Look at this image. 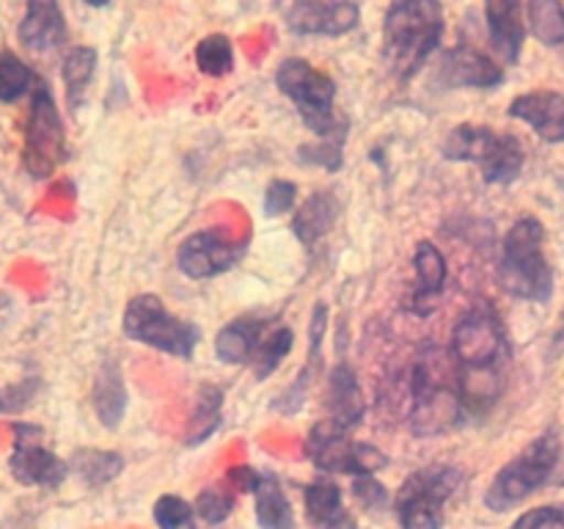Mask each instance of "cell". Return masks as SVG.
<instances>
[{
	"label": "cell",
	"instance_id": "1",
	"mask_svg": "<svg viewBox=\"0 0 564 529\" xmlns=\"http://www.w3.org/2000/svg\"><path fill=\"white\" fill-rule=\"evenodd\" d=\"M452 358L457 364L466 411H482L499 397L507 361V331L490 303H474L452 331Z\"/></svg>",
	"mask_w": 564,
	"mask_h": 529
},
{
	"label": "cell",
	"instance_id": "2",
	"mask_svg": "<svg viewBox=\"0 0 564 529\" xmlns=\"http://www.w3.org/2000/svg\"><path fill=\"white\" fill-rule=\"evenodd\" d=\"M411 430L422 439L449 433L466 411L457 364L449 350L427 345L413 364Z\"/></svg>",
	"mask_w": 564,
	"mask_h": 529
},
{
	"label": "cell",
	"instance_id": "3",
	"mask_svg": "<svg viewBox=\"0 0 564 529\" xmlns=\"http://www.w3.org/2000/svg\"><path fill=\"white\" fill-rule=\"evenodd\" d=\"M444 36L441 0H394L383 17V61L397 80H411Z\"/></svg>",
	"mask_w": 564,
	"mask_h": 529
},
{
	"label": "cell",
	"instance_id": "4",
	"mask_svg": "<svg viewBox=\"0 0 564 529\" xmlns=\"http://www.w3.org/2000/svg\"><path fill=\"white\" fill-rule=\"evenodd\" d=\"M499 281L521 301L545 303L554 292V270L545 257V226L534 215H521L501 242Z\"/></svg>",
	"mask_w": 564,
	"mask_h": 529
},
{
	"label": "cell",
	"instance_id": "5",
	"mask_svg": "<svg viewBox=\"0 0 564 529\" xmlns=\"http://www.w3.org/2000/svg\"><path fill=\"white\" fill-rule=\"evenodd\" d=\"M562 461V435L560 430H545L540 433L527 450L518 452L507 466L496 472L494 483H490L488 494H485V505L494 512H505L510 507L521 505L529 496L538 494L540 488L549 485L554 472L560 468Z\"/></svg>",
	"mask_w": 564,
	"mask_h": 529
},
{
	"label": "cell",
	"instance_id": "6",
	"mask_svg": "<svg viewBox=\"0 0 564 529\" xmlns=\"http://www.w3.org/2000/svg\"><path fill=\"white\" fill-rule=\"evenodd\" d=\"M444 158L479 165L490 185H510L527 165V149L512 132H499L485 125H460L446 136Z\"/></svg>",
	"mask_w": 564,
	"mask_h": 529
},
{
	"label": "cell",
	"instance_id": "7",
	"mask_svg": "<svg viewBox=\"0 0 564 529\" xmlns=\"http://www.w3.org/2000/svg\"><path fill=\"white\" fill-rule=\"evenodd\" d=\"M275 86L301 114L303 125L317 138L347 136V121L336 116V83L328 72L306 58H286L275 72Z\"/></svg>",
	"mask_w": 564,
	"mask_h": 529
},
{
	"label": "cell",
	"instance_id": "8",
	"mask_svg": "<svg viewBox=\"0 0 564 529\" xmlns=\"http://www.w3.org/2000/svg\"><path fill=\"white\" fill-rule=\"evenodd\" d=\"M463 472L449 463H430L413 472L394 496V512L402 529H441L444 507L460 490Z\"/></svg>",
	"mask_w": 564,
	"mask_h": 529
},
{
	"label": "cell",
	"instance_id": "9",
	"mask_svg": "<svg viewBox=\"0 0 564 529\" xmlns=\"http://www.w3.org/2000/svg\"><path fill=\"white\" fill-rule=\"evenodd\" d=\"M121 328H124V334L130 339L154 347V350L165 353V356L187 358L198 345L196 325L174 317L169 312V306L158 295H152V292L135 295L127 303Z\"/></svg>",
	"mask_w": 564,
	"mask_h": 529
},
{
	"label": "cell",
	"instance_id": "10",
	"mask_svg": "<svg viewBox=\"0 0 564 529\" xmlns=\"http://www.w3.org/2000/svg\"><path fill=\"white\" fill-rule=\"evenodd\" d=\"M66 160V132L64 119L58 114L53 91L47 83L33 88L31 110L25 121V138H22V169L33 180H50L61 163Z\"/></svg>",
	"mask_w": 564,
	"mask_h": 529
},
{
	"label": "cell",
	"instance_id": "11",
	"mask_svg": "<svg viewBox=\"0 0 564 529\" xmlns=\"http://www.w3.org/2000/svg\"><path fill=\"white\" fill-rule=\"evenodd\" d=\"M303 455L328 474H352V477H367V474L380 472L389 457L375 444L350 439V430L339 428L330 419L314 424L303 444Z\"/></svg>",
	"mask_w": 564,
	"mask_h": 529
},
{
	"label": "cell",
	"instance_id": "12",
	"mask_svg": "<svg viewBox=\"0 0 564 529\" xmlns=\"http://www.w3.org/2000/svg\"><path fill=\"white\" fill-rule=\"evenodd\" d=\"M246 253V242L224 229H204L185 237L176 248V268L187 279H215L235 268Z\"/></svg>",
	"mask_w": 564,
	"mask_h": 529
},
{
	"label": "cell",
	"instance_id": "13",
	"mask_svg": "<svg viewBox=\"0 0 564 529\" xmlns=\"http://www.w3.org/2000/svg\"><path fill=\"white\" fill-rule=\"evenodd\" d=\"M14 452L9 457L11 477L20 485H39V488H58L69 474V466L55 452L39 444L42 428L28 422H17L14 428Z\"/></svg>",
	"mask_w": 564,
	"mask_h": 529
},
{
	"label": "cell",
	"instance_id": "14",
	"mask_svg": "<svg viewBox=\"0 0 564 529\" xmlns=\"http://www.w3.org/2000/svg\"><path fill=\"white\" fill-rule=\"evenodd\" d=\"M281 11L301 36H345L361 20L352 0H284Z\"/></svg>",
	"mask_w": 564,
	"mask_h": 529
},
{
	"label": "cell",
	"instance_id": "15",
	"mask_svg": "<svg viewBox=\"0 0 564 529\" xmlns=\"http://www.w3.org/2000/svg\"><path fill=\"white\" fill-rule=\"evenodd\" d=\"M505 80V69L490 55L471 44H457L441 55L438 83L446 88H496Z\"/></svg>",
	"mask_w": 564,
	"mask_h": 529
},
{
	"label": "cell",
	"instance_id": "16",
	"mask_svg": "<svg viewBox=\"0 0 564 529\" xmlns=\"http://www.w3.org/2000/svg\"><path fill=\"white\" fill-rule=\"evenodd\" d=\"M512 119L532 127L543 141L562 143L564 141V94L551 91V88H538V91L518 94L510 102Z\"/></svg>",
	"mask_w": 564,
	"mask_h": 529
},
{
	"label": "cell",
	"instance_id": "17",
	"mask_svg": "<svg viewBox=\"0 0 564 529\" xmlns=\"http://www.w3.org/2000/svg\"><path fill=\"white\" fill-rule=\"evenodd\" d=\"M17 39L22 47L33 53H50L58 50L66 39V20L58 0H28L25 14H22Z\"/></svg>",
	"mask_w": 564,
	"mask_h": 529
},
{
	"label": "cell",
	"instance_id": "18",
	"mask_svg": "<svg viewBox=\"0 0 564 529\" xmlns=\"http://www.w3.org/2000/svg\"><path fill=\"white\" fill-rule=\"evenodd\" d=\"M485 22L496 53L516 64L527 42V22H523V0H485Z\"/></svg>",
	"mask_w": 564,
	"mask_h": 529
},
{
	"label": "cell",
	"instance_id": "19",
	"mask_svg": "<svg viewBox=\"0 0 564 529\" xmlns=\"http://www.w3.org/2000/svg\"><path fill=\"white\" fill-rule=\"evenodd\" d=\"M325 408L328 417L339 428L352 430L361 424L364 413H367V400H364L361 384H358L356 373L350 364L339 361L328 375V391H325Z\"/></svg>",
	"mask_w": 564,
	"mask_h": 529
},
{
	"label": "cell",
	"instance_id": "20",
	"mask_svg": "<svg viewBox=\"0 0 564 529\" xmlns=\"http://www.w3.org/2000/svg\"><path fill=\"white\" fill-rule=\"evenodd\" d=\"M91 402L94 411H97L99 422L105 424L108 430H116L121 424L127 413V386H124V373H121L119 361L113 356L102 358L99 364L97 375H94V386H91Z\"/></svg>",
	"mask_w": 564,
	"mask_h": 529
},
{
	"label": "cell",
	"instance_id": "21",
	"mask_svg": "<svg viewBox=\"0 0 564 529\" xmlns=\"http://www.w3.org/2000/svg\"><path fill=\"white\" fill-rule=\"evenodd\" d=\"M303 501L314 529H356V521L341 501V488L334 479H314L312 485H306Z\"/></svg>",
	"mask_w": 564,
	"mask_h": 529
},
{
	"label": "cell",
	"instance_id": "22",
	"mask_svg": "<svg viewBox=\"0 0 564 529\" xmlns=\"http://www.w3.org/2000/svg\"><path fill=\"white\" fill-rule=\"evenodd\" d=\"M262 320L257 317H237L226 323L215 336V356L224 364H248L257 356L259 345H262Z\"/></svg>",
	"mask_w": 564,
	"mask_h": 529
},
{
	"label": "cell",
	"instance_id": "23",
	"mask_svg": "<svg viewBox=\"0 0 564 529\" xmlns=\"http://www.w3.org/2000/svg\"><path fill=\"white\" fill-rule=\"evenodd\" d=\"M336 215H339V202H336L334 193L314 191L306 198V204L297 209L295 220H292V231H295V237L303 246H314V242L328 235Z\"/></svg>",
	"mask_w": 564,
	"mask_h": 529
},
{
	"label": "cell",
	"instance_id": "24",
	"mask_svg": "<svg viewBox=\"0 0 564 529\" xmlns=\"http://www.w3.org/2000/svg\"><path fill=\"white\" fill-rule=\"evenodd\" d=\"M220 411H224V389H218L215 384L198 386L191 422H187V430H185L187 446L204 444V441L218 430Z\"/></svg>",
	"mask_w": 564,
	"mask_h": 529
},
{
	"label": "cell",
	"instance_id": "25",
	"mask_svg": "<svg viewBox=\"0 0 564 529\" xmlns=\"http://www.w3.org/2000/svg\"><path fill=\"white\" fill-rule=\"evenodd\" d=\"M257 496V521L262 529H295V512L290 499L273 474H262V483L253 490Z\"/></svg>",
	"mask_w": 564,
	"mask_h": 529
},
{
	"label": "cell",
	"instance_id": "26",
	"mask_svg": "<svg viewBox=\"0 0 564 529\" xmlns=\"http://www.w3.org/2000/svg\"><path fill=\"white\" fill-rule=\"evenodd\" d=\"M94 75H97V50L94 47H72L66 53L64 66H61V77H64L66 102L69 108H80L83 97H86L88 86H91Z\"/></svg>",
	"mask_w": 564,
	"mask_h": 529
},
{
	"label": "cell",
	"instance_id": "27",
	"mask_svg": "<svg viewBox=\"0 0 564 529\" xmlns=\"http://www.w3.org/2000/svg\"><path fill=\"white\" fill-rule=\"evenodd\" d=\"M72 472L77 474L80 483H86L88 488H99V485L113 483L116 477L124 468V457L119 452L110 450H77L72 455Z\"/></svg>",
	"mask_w": 564,
	"mask_h": 529
},
{
	"label": "cell",
	"instance_id": "28",
	"mask_svg": "<svg viewBox=\"0 0 564 529\" xmlns=\"http://www.w3.org/2000/svg\"><path fill=\"white\" fill-rule=\"evenodd\" d=\"M413 270L419 279V298H435L444 290L446 279H449V264H446L444 251L435 242L422 240L413 251Z\"/></svg>",
	"mask_w": 564,
	"mask_h": 529
},
{
	"label": "cell",
	"instance_id": "29",
	"mask_svg": "<svg viewBox=\"0 0 564 529\" xmlns=\"http://www.w3.org/2000/svg\"><path fill=\"white\" fill-rule=\"evenodd\" d=\"M529 28L545 47L564 44V6L562 0H529Z\"/></svg>",
	"mask_w": 564,
	"mask_h": 529
},
{
	"label": "cell",
	"instance_id": "30",
	"mask_svg": "<svg viewBox=\"0 0 564 529\" xmlns=\"http://www.w3.org/2000/svg\"><path fill=\"white\" fill-rule=\"evenodd\" d=\"M196 64L204 75L226 77L235 69V47L224 33H209L196 44Z\"/></svg>",
	"mask_w": 564,
	"mask_h": 529
},
{
	"label": "cell",
	"instance_id": "31",
	"mask_svg": "<svg viewBox=\"0 0 564 529\" xmlns=\"http://www.w3.org/2000/svg\"><path fill=\"white\" fill-rule=\"evenodd\" d=\"M292 345H295V334L292 328L281 325V328H273L264 334L262 345H259L257 356H253V369H257V380L270 378L275 369L284 364V358L292 353Z\"/></svg>",
	"mask_w": 564,
	"mask_h": 529
},
{
	"label": "cell",
	"instance_id": "32",
	"mask_svg": "<svg viewBox=\"0 0 564 529\" xmlns=\"http://www.w3.org/2000/svg\"><path fill=\"white\" fill-rule=\"evenodd\" d=\"M31 86V66L11 50H0V102H17Z\"/></svg>",
	"mask_w": 564,
	"mask_h": 529
},
{
	"label": "cell",
	"instance_id": "33",
	"mask_svg": "<svg viewBox=\"0 0 564 529\" xmlns=\"http://www.w3.org/2000/svg\"><path fill=\"white\" fill-rule=\"evenodd\" d=\"M235 488H226V485L215 483L196 496L193 510H196V516L204 518L207 523H224L226 518L231 516V510H235Z\"/></svg>",
	"mask_w": 564,
	"mask_h": 529
},
{
	"label": "cell",
	"instance_id": "34",
	"mask_svg": "<svg viewBox=\"0 0 564 529\" xmlns=\"http://www.w3.org/2000/svg\"><path fill=\"white\" fill-rule=\"evenodd\" d=\"M193 516H196V510L182 496L165 494L154 501V523L160 529H185L193 523Z\"/></svg>",
	"mask_w": 564,
	"mask_h": 529
},
{
	"label": "cell",
	"instance_id": "35",
	"mask_svg": "<svg viewBox=\"0 0 564 529\" xmlns=\"http://www.w3.org/2000/svg\"><path fill=\"white\" fill-rule=\"evenodd\" d=\"M347 136H336V138H319L317 143H306L301 147V160L303 163L319 165L325 171H339L341 169V147H345Z\"/></svg>",
	"mask_w": 564,
	"mask_h": 529
},
{
	"label": "cell",
	"instance_id": "36",
	"mask_svg": "<svg viewBox=\"0 0 564 529\" xmlns=\"http://www.w3.org/2000/svg\"><path fill=\"white\" fill-rule=\"evenodd\" d=\"M297 202V185L290 180H273L264 191L262 209L268 218H281V215L290 213Z\"/></svg>",
	"mask_w": 564,
	"mask_h": 529
},
{
	"label": "cell",
	"instance_id": "37",
	"mask_svg": "<svg viewBox=\"0 0 564 529\" xmlns=\"http://www.w3.org/2000/svg\"><path fill=\"white\" fill-rule=\"evenodd\" d=\"M510 529H564V505H545L523 512Z\"/></svg>",
	"mask_w": 564,
	"mask_h": 529
},
{
	"label": "cell",
	"instance_id": "38",
	"mask_svg": "<svg viewBox=\"0 0 564 529\" xmlns=\"http://www.w3.org/2000/svg\"><path fill=\"white\" fill-rule=\"evenodd\" d=\"M39 391V380H22V384L11 386V389L0 391V411H22V408H28L33 402V397H36Z\"/></svg>",
	"mask_w": 564,
	"mask_h": 529
},
{
	"label": "cell",
	"instance_id": "39",
	"mask_svg": "<svg viewBox=\"0 0 564 529\" xmlns=\"http://www.w3.org/2000/svg\"><path fill=\"white\" fill-rule=\"evenodd\" d=\"M352 494L361 501L364 507H386L389 505V490L375 479V474H367V477H356V485H352Z\"/></svg>",
	"mask_w": 564,
	"mask_h": 529
},
{
	"label": "cell",
	"instance_id": "40",
	"mask_svg": "<svg viewBox=\"0 0 564 529\" xmlns=\"http://www.w3.org/2000/svg\"><path fill=\"white\" fill-rule=\"evenodd\" d=\"M259 483H262V474L251 466H235L226 474V485H231L237 494H253Z\"/></svg>",
	"mask_w": 564,
	"mask_h": 529
},
{
	"label": "cell",
	"instance_id": "41",
	"mask_svg": "<svg viewBox=\"0 0 564 529\" xmlns=\"http://www.w3.org/2000/svg\"><path fill=\"white\" fill-rule=\"evenodd\" d=\"M83 3L94 6V9H102V6H108V3H110V0H83Z\"/></svg>",
	"mask_w": 564,
	"mask_h": 529
}]
</instances>
